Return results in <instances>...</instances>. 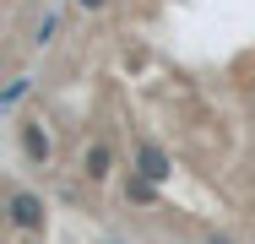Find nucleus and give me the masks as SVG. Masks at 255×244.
I'll return each mask as SVG.
<instances>
[{"mask_svg":"<svg viewBox=\"0 0 255 244\" xmlns=\"http://www.w3.org/2000/svg\"><path fill=\"white\" fill-rule=\"evenodd\" d=\"M16 141H22L27 168H49V157H54V136L44 130V120H27V125L16 130Z\"/></svg>","mask_w":255,"mask_h":244,"instance_id":"obj_3","label":"nucleus"},{"mask_svg":"<svg viewBox=\"0 0 255 244\" xmlns=\"http://www.w3.org/2000/svg\"><path fill=\"white\" fill-rule=\"evenodd\" d=\"M109 244H114V239H109Z\"/></svg>","mask_w":255,"mask_h":244,"instance_id":"obj_9","label":"nucleus"},{"mask_svg":"<svg viewBox=\"0 0 255 244\" xmlns=\"http://www.w3.org/2000/svg\"><path fill=\"white\" fill-rule=\"evenodd\" d=\"M5 212H11V228H16V234H44V223H49L44 195L22 190V185H11V195H5Z\"/></svg>","mask_w":255,"mask_h":244,"instance_id":"obj_1","label":"nucleus"},{"mask_svg":"<svg viewBox=\"0 0 255 244\" xmlns=\"http://www.w3.org/2000/svg\"><path fill=\"white\" fill-rule=\"evenodd\" d=\"M82 174H87V185H103L114 174V146L103 141V136H93V141L82 146Z\"/></svg>","mask_w":255,"mask_h":244,"instance_id":"obj_4","label":"nucleus"},{"mask_svg":"<svg viewBox=\"0 0 255 244\" xmlns=\"http://www.w3.org/2000/svg\"><path fill=\"white\" fill-rule=\"evenodd\" d=\"M125 201H141V206H152V201H157V185H152V179H141V174L130 168V179H125Z\"/></svg>","mask_w":255,"mask_h":244,"instance_id":"obj_5","label":"nucleus"},{"mask_svg":"<svg viewBox=\"0 0 255 244\" xmlns=\"http://www.w3.org/2000/svg\"><path fill=\"white\" fill-rule=\"evenodd\" d=\"M130 168H136L141 179H152V185L174 179V157H168V152H163V146H157L152 136H141V141L130 146Z\"/></svg>","mask_w":255,"mask_h":244,"instance_id":"obj_2","label":"nucleus"},{"mask_svg":"<svg viewBox=\"0 0 255 244\" xmlns=\"http://www.w3.org/2000/svg\"><path fill=\"white\" fill-rule=\"evenodd\" d=\"M76 5H82V11H103L109 0H76Z\"/></svg>","mask_w":255,"mask_h":244,"instance_id":"obj_8","label":"nucleus"},{"mask_svg":"<svg viewBox=\"0 0 255 244\" xmlns=\"http://www.w3.org/2000/svg\"><path fill=\"white\" fill-rule=\"evenodd\" d=\"M27 93H33V76H11V82H5V93H0V109L11 114V109H16Z\"/></svg>","mask_w":255,"mask_h":244,"instance_id":"obj_6","label":"nucleus"},{"mask_svg":"<svg viewBox=\"0 0 255 244\" xmlns=\"http://www.w3.org/2000/svg\"><path fill=\"white\" fill-rule=\"evenodd\" d=\"M54 33H60V16H54V11H44V22L33 27V44H38V49H44V44H54Z\"/></svg>","mask_w":255,"mask_h":244,"instance_id":"obj_7","label":"nucleus"}]
</instances>
